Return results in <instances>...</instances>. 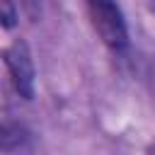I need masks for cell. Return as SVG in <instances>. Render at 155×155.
Wrapping results in <instances>:
<instances>
[{
	"label": "cell",
	"instance_id": "277c9868",
	"mask_svg": "<svg viewBox=\"0 0 155 155\" xmlns=\"http://www.w3.org/2000/svg\"><path fill=\"white\" fill-rule=\"evenodd\" d=\"M0 19H2V27L5 29H12L15 27V22L19 19V15H17V10H15L12 2H2L0 5Z\"/></svg>",
	"mask_w": 155,
	"mask_h": 155
},
{
	"label": "cell",
	"instance_id": "3957f363",
	"mask_svg": "<svg viewBox=\"0 0 155 155\" xmlns=\"http://www.w3.org/2000/svg\"><path fill=\"white\" fill-rule=\"evenodd\" d=\"M27 140V131L19 126V124H12V121H5L2 124V148L7 153L22 148V143Z\"/></svg>",
	"mask_w": 155,
	"mask_h": 155
},
{
	"label": "cell",
	"instance_id": "6da1fadb",
	"mask_svg": "<svg viewBox=\"0 0 155 155\" xmlns=\"http://www.w3.org/2000/svg\"><path fill=\"white\" fill-rule=\"evenodd\" d=\"M87 12L92 19V27L97 29V34L102 36V41L121 53L128 48V27L124 19V12L116 2H107V0H92L87 2Z\"/></svg>",
	"mask_w": 155,
	"mask_h": 155
},
{
	"label": "cell",
	"instance_id": "7a4b0ae2",
	"mask_svg": "<svg viewBox=\"0 0 155 155\" xmlns=\"http://www.w3.org/2000/svg\"><path fill=\"white\" fill-rule=\"evenodd\" d=\"M2 58H5V68L10 73V80L17 90V94L24 99H31L34 90H36V70H34V61H31L27 41H22V39L12 41L2 51Z\"/></svg>",
	"mask_w": 155,
	"mask_h": 155
},
{
	"label": "cell",
	"instance_id": "5b68a950",
	"mask_svg": "<svg viewBox=\"0 0 155 155\" xmlns=\"http://www.w3.org/2000/svg\"><path fill=\"white\" fill-rule=\"evenodd\" d=\"M148 155H155V150H150V153H148Z\"/></svg>",
	"mask_w": 155,
	"mask_h": 155
}]
</instances>
